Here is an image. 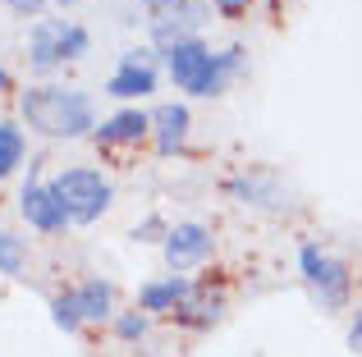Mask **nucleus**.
Masks as SVG:
<instances>
[{"label":"nucleus","mask_w":362,"mask_h":357,"mask_svg":"<svg viewBox=\"0 0 362 357\" xmlns=\"http://www.w3.org/2000/svg\"><path fill=\"white\" fill-rule=\"evenodd\" d=\"M151 133V115H142V110H119V115H110L106 124L97 128V143H142V138Z\"/></svg>","instance_id":"obj_10"},{"label":"nucleus","mask_w":362,"mask_h":357,"mask_svg":"<svg viewBox=\"0 0 362 357\" xmlns=\"http://www.w3.org/2000/svg\"><path fill=\"white\" fill-rule=\"evenodd\" d=\"M28 55H33L37 69H55V64H64V60H78V55H88V28L64 23V18H42V23L33 28Z\"/></svg>","instance_id":"obj_4"},{"label":"nucleus","mask_w":362,"mask_h":357,"mask_svg":"<svg viewBox=\"0 0 362 357\" xmlns=\"http://www.w3.org/2000/svg\"><path fill=\"white\" fill-rule=\"evenodd\" d=\"M0 270H5V275H18V270H23V243H18L14 234H0Z\"/></svg>","instance_id":"obj_15"},{"label":"nucleus","mask_w":362,"mask_h":357,"mask_svg":"<svg viewBox=\"0 0 362 357\" xmlns=\"http://www.w3.org/2000/svg\"><path fill=\"white\" fill-rule=\"evenodd\" d=\"M115 330L124 334V339H142V330H147V316H119Z\"/></svg>","instance_id":"obj_17"},{"label":"nucleus","mask_w":362,"mask_h":357,"mask_svg":"<svg viewBox=\"0 0 362 357\" xmlns=\"http://www.w3.org/2000/svg\"><path fill=\"white\" fill-rule=\"evenodd\" d=\"M18 110H23L28 128H37V133L46 138H83L92 124V101L83 97V92H64V87H28L23 101H18Z\"/></svg>","instance_id":"obj_1"},{"label":"nucleus","mask_w":362,"mask_h":357,"mask_svg":"<svg viewBox=\"0 0 362 357\" xmlns=\"http://www.w3.org/2000/svg\"><path fill=\"white\" fill-rule=\"evenodd\" d=\"M239 55H243L239 46L211 55L202 42H179V46L165 51V69H170V78H175V87L193 92V97H216V92L225 87V78L239 69Z\"/></svg>","instance_id":"obj_2"},{"label":"nucleus","mask_w":362,"mask_h":357,"mask_svg":"<svg viewBox=\"0 0 362 357\" xmlns=\"http://www.w3.org/2000/svg\"><path fill=\"white\" fill-rule=\"evenodd\" d=\"M51 312H55V325H60L64 334L83 325V312H78V303H74V294H69V298H55V303H51Z\"/></svg>","instance_id":"obj_16"},{"label":"nucleus","mask_w":362,"mask_h":357,"mask_svg":"<svg viewBox=\"0 0 362 357\" xmlns=\"http://www.w3.org/2000/svg\"><path fill=\"white\" fill-rule=\"evenodd\" d=\"M5 5H14V9H23V14H37V9H42V0H5Z\"/></svg>","instance_id":"obj_20"},{"label":"nucleus","mask_w":362,"mask_h":357,"mask_svg":"<svg viewBox=\"0 0 362 357\" xmlns=\"http://www.w3.org/2000/svg\"><path fill=\"white\" fill-rule=\"evenodd\" d=\"M349 349H354V353H362V312L354 316V325H349Z\"/></svg>","instance_id":"obj_19"},{"label":"nucleus","mask_w":362,"mask_h":357,"mask_svg":"<svg viewBox=\"0 0 362 357\" xmlns=\"http://www.w3.org/2000/svg\"><path fill=\"white\" fill-rule=\"evenodd\" d=\"M151 128H156L160 152H175V147L184 143V133H188V110L184 106H160L156 115H151Z\"/></svg>","instance_id":"obj_13"},{"label":"nucleus","mask_w":362,"mask_h":357,"mask_svg":"<svg viewBox=\"0 0 362 357\" xmlns=\"http://www.w3.org/2000/svg\"><path fill=\"white\" fill-rule=\"evenodd\" d=\"M74 303H78L83 321H106L110 316V303H115V289L106 279H88V284L74 289Z\"/></svg>","instance_id":"obj_12"},{"label":"nucleus","mask_w":362,"mask_h":357,"mask_svg":"<svg viewBox=\"0 0 362 357\" xmlns=\"http://www.w3.org/2000/svg\"><path fill=\"white\" fill-rule=\"evenodd\" d=\"M51 188H55V197H60L69 224H92V220H101V215L110 211V197H115V193H110V183H106L97 170H64Z\"/></svg>","instance_id":"obj_3"},{"label":"nucleus","mask_w":362,"mask_h":357,"mask_svg":"<svg viewBox=\"0 0 362 357\" xmlns=\"http://www.w3.org/2000/svg\"><path fill=\"white\" fill-rule=\"evenodd\" d=\"M216 9H221L225 18H239V14H247V5H252V0H211Z\"/></svg>","instance_id":"obj_18"},{"label":"nucleus","mask_w":362,"mask_h":357,"mask_svg":"<svg viewBox=\"0 0 362 357\" xmlns=\"http://www.w3.org/2000/svg\"><path fill=\"white\" fill-rule=\"evenodd\" d=\"M147 92H156V73L147 69V64H119V73L106 83V97H147Z\"/></svg>","instance_id":"obj_11"},{"label":"nucleus","mask_w":362,"mask_h":357,"mask_svg":"<svg viewBox=\"0 0 362 357\" xmlns=\"http://www.w3.org/2000/svg\"><path fill=\"white\" fill-rule=\"evenodd\" d=\"M197 23H202V5H188V0H179V5H170L165 14L156 18V42L165 46H179V42H197Z\"/></svg>","instance_id":"obj_8"},{"label":"nucleus","mask_w":362,"mask_h":357,"mask_svg":"<svg viewBox=\"0 0 362 357\" xmlns=\"http://www.w3.org/2000/svg\"><path fill=\"white\" fill-rule=\"evenodd\" d=\"M142 312H179V307L193 298V284L184 275H165L156 284H142Z\"/></svg>","instance_id":"obj_9"},{"label":"nucleus","mask_w":362,"mask_h":357,"mask_svg":"<svg viewBox=\"0 0 362 357\" xmlns=\"http://www.w3.org/2000/svg\"><path fill=\"white\" fill-rule=\"evenodd\" d=\"M206 252H211V229H206V224H175V229L165 234V261L175 270L197 266Z\"/></svg>","instance_id":"obj_7"},{"label":"nucleus","mask_w":362,"mask_h":357,"mask_svg":"<svg viewBox=\"0 0 362 357\" xmlns=\"http://www.w3.org/2000/svg\"><path fill=\"white\" fill-rule=\"evenodd\" d=\"M18 206H23V220L33 224V229L55 234V229L69 224V215H64V206H60V197H55L51 183H28L23 197H18Z\"/></svg>","instance_id":"obj_6"},{"label":"nucleus","mask_w":362,"mask_h":357,"mask_svg":"<svg viewBox=\"0 0 362 357\" xmlns=\"http://www.w3.org/2000/svg\"><path fill=\"white\" fill-rule=\"evenodd\" d=\"M147 5H179V0H147Z\"/></svg>","instance_id":"obj_22"},{"label":"nucleus","mask_w":362,"mask_h":357,"mask_svg":"<svg viewBox=\"0 0 362 357\" xmlns=\"http://www.w3.org/2000/svg\"><path fill=\"white\" fill-rule=\"evenodd\" d=\"M23 161V128L0 119V178L14 174V165Z\"/></svg>","instance_id":"obj_14"},{"label":"nucleus","mask_w":362,"mask_h":357,"mask_svg":"<svg viewBox=\"0 0 362 357\" xmlns=\"http://www.w3.org/2000/svg\"><path fill=\"white\" fill-rule=\"evenodd\" d=\"M9 87V73H5V64H0V92H5Z\"/></svg>","instance_id":"obj_21"},{"label":"nucleus","mask_w":362,"mask_h":357,"mask_svg":"<svg viewBox=\"0 0 362 357\" xmlns=\"http://www.w3.org/2000/svg\"><path fill=\"white\" fill-rule=\"evenodd\" d=\"M298 261H303V279L317 289L321 303H326V307H339V303H344V294H349V275H344V266H339L335 257H326L317 243H308V248L298 252Z\"/></svg>","instance_id":"obj_5"}]
</instances>
